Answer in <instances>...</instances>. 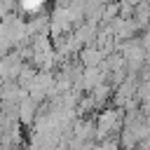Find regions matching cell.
<instances>
[{
    "label": "cell",
    "mask_w": 150,
    "mask_h": 150,
    "mask_svg": "<svg viewBox=\"0 0 150 150\" xmlns=\"http://www.w3.org/2000/svg\"><path fill=\"white\" fill-rule=\"evenodd\" d=\"M40 2H42V0H23V5H26V7H38Z\"/></svg>",
    "instance_id": "6da1fadb"
}]
</instances>
